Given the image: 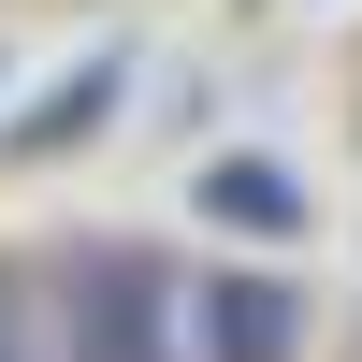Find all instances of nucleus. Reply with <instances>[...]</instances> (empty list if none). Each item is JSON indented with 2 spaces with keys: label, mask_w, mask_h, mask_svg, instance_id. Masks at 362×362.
Instances as JSON below:
<instances>
[{
  "label": "nucleus",
  "mask_w": 362,
  "mask_h": 362,
  "mask_svg": "<svg viewBox=\"0 0 362 362\" xmlns=\"http://www.w3.org/2000/svg\"><path fill=\"white\" fill-rule=\"evenodd\" d=\"M174 261L160 247H73L58 261V334L73 362H174Z\"/></svg>",
  "instance_id": "obj_1"
},
{
  "label": "nucleus",
  "mask_w": 362,
  "mask_h": 362,
  "mask_svg": "<svg viewBox=\"0 0 362 362\" xmlns=\"http://www.w3.org/2000/svg\"><path fill=\"white\" fill-rule=\"evenodd\" d=\"M174 319H189L203 362H290V348H305V290H290V276H203Z\"/></svg>",
  "instance_id": "obj_2"
},
{
  "label": "nucleus",
  "mask_w": 362,
  "mask_h": 362,
  "mask_svg": "<svg viewBox=\"0 0 362 362\" xmlns=\"http://www.w3.org/2000/svg\"><path fill=\"white\" fill-rule=\"evenodd\" d=\"M203 218H232V232L276 247V232H305V174H290V160H218V174H203Z\"/></svg>",
  "instance_id": "obj_3"
},
{
  "label": "nucleus",
  "mask_w": 362,
  "mask_h": 362,
  "mask_svg": "<svg viewBox=\"0 0 362 362\" xmlns=\"http://www.w3.org/2000/svg\"><path fill=\"white\" fill-rule=\"evenodd\" d=\"M102 102H116V58H102V73H73V87H58V102L29 116L15 145H73V131H87V116H102Z\"/></svg>",
  "instance_id": "obj_4"
},
{
  "label": "nucleus",
  "mask_w": 362,
  "mask_h": 362,
  "mask_svg": "<svg viewBox=\"0 0 362 362\" xmlns=\"http://www.w3.org/2000/svg\"><path fill=\"white\" fill-rule=\"evenodd\" d=\"M0 362H15V319H0Z\"/></svg>",
  "instance_id": "obj_5"
}]
</instances>
